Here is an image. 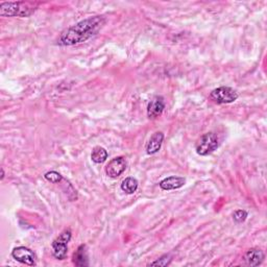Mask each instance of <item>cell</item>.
Returning <instances> with one entry per match:
<instances>
[{
    "label": "cell",
    "mask_w": 267,
    "mask_h": 267,
    "mask_svg": "<svg viewBox=\"0 0 267 267\" xmlns=\"http://www.w3.org/2000/svg\"><path fill=\"white\" fill-rule=\"evenodd\" d=\"M105 24L106 18L102 16H93L81 20L64 31L58 37L57 44L61 46H73L84 43L97 35Z\"/></svg>",
    "instance_id": "cell-1"
},
{
    "label": "cell",
    "mask_w": 267,
    "mask_h": 267,
    "mask_svg": "<svg viewBox=\"0 0 267 267\" xmlns=\"http://www.w3.org/2000/svg\"><path fill=\"white\" fill-rule=\"evenodd\" d=\"M32 2H1L0 3V16L2 17H29L36 11Z\"/></svg>",
    "instance_id": "cell-2"
},
{
    "label": "cell",
    "mask_w": 267,
    "mask_h": 267,
    "mask_svg": "<svg viewBox=\"0 0 267 267\" xmlns=\"http://www.w3.org/2000/svg\"><path fill=\"white\" fill-rule=\"evenodd\" d=\"M72 238V233L69 229L58 235L57 238L51 243L53 248V256L57 260H65L67 254H68V243Z\"/></svg>",
    "instance_id": "cell-3"
},
{
    "label": "cell",
    "mask_w": 267,
    "mask_h": 267,
    "mask_svg": "<svg viewBox=\"0 0 267 267\" xmlns=\"http://www.w3.org/2000/svg\"><path fill=\"white\" fill-rule=\"evenodd\" d=\"M218 145L219 143L217 135L215 133L210 132L205 134V135L198 139L195 144V151L197 154L206 157V155H209L216 151Z\"/></svg>",
    "instance_id": "cell-4"
},
{
    "label": "cell",
    "mask_w": 267,
    "mask_h": 267,
    "mask_svg": "<svg viewBox=\"0 0 267 267\" xmlns=\"http://www.w3.org/2000/svg\"><path fill=\"white\" fill-rule=\"evenodd\" d=\"M238 93L231 87H218L210 93V99L218 105H228L238 98Z\"/></svg>",
    "instance_id": "cell-5"
},
{
    "label": "cell",
    "mask_w": 267,
    "mask_h": 267,
    "mask_svg": "<svg viewBox=\"0 0 267 267\" xmlns=\"http://www.w3.org/2000/svg\"><path fill=\"white\" fill-rule=\"evenodd\" d=\"M12 257L15 260L28 266L36 265V255L34 251L25 247L15 248L12 251Z\"/></svg>",
    "instance_id": "cell-6"
},
{
    "label": "cell",
    "mask_w": 267,
    "mask_h": 267,
    "mask_svg": "<svg viewBox=\"0 0 267 267\" xmlns=\"http://www.w3.org/2000/svg\"><path fill=\"white\" fill-rule=\"evenodd\" d=\"M127 169V161L123 157H116L111 160L106 166V173L111 179H117Z\"/></svg>",
    "instance_id": "cell-7"
},
{
    "label": "cell",
    "mask_w": 267,
    "mask_h": 267,
    "mask_svg": "<svg viewBox=\"0 0 267 267\" xmlns=\"http://www.w3.org/2000/svg\"><path fill=\"white\" fill-rule=\"evenodd\" d=\"M165 109V101L162 96H154L147 106V116L150 119L160 117Z\"/></svg>",
    "instance_id": "cell-8"
},
{
    "label": "cell",
    "mask_w": 267,
    "mask_h": 267,
    "mask_svg": "<svg viewBox=\"0 0 267 267\" xmlns=\"http://www.w3.org/2000/svg\"><path fill=\"white\" fill-rule=\"evenodd\" d=\"M185 183H186V180L182 176H169L161 181L159 186L162 190L170 191V190H176V189L182 188L185 185Z\"/></svg>",
    "instance_id": "cell-9"
},
{
    "label": "cell",
    "mask_w": 267,
    "mask_h": 267,
    "mask_svg": "<svg viewBox=\"0 0 267 267\" xmlns=\"http://www.w3.org/2000/svg\"><path fill=\"white\" fill-rule=\"evenodd\" d=\"M264 253L260 248H250L244 255V261L248 266H259L264 260Z\"/></svg>",
    "instance_id": "cell-10"
},
{
    "label": "cell",
    "mask_w": 267,
    "mask_h": 267,
    "mask_svg": "<svg viewBox=\"0 0 267 267\" xmlns=\"http://www.w3.org/2000/svg\"><path fill=\"white\" fill-rule=\"evenodd\" d=\"M163 141H164V134L162 132L154 133L146 144V153L148 154L157 153L161 150Z\"/></svg>",
    "instance_id": "cell-11"
},
{
    "label": "cell",
    "mask_w": 267,
    "mask_h": 267,
    "mask_svg": "<svg viewBox=\"0 0 267 267\" xmlns=\"http://www.w3.org/2000/svg\"><path fill=\"white\" fill-rule=\"evenodd\" d=\"M73 263L78 267H85L89 265L88 251L86 244H81L73 254Z\"/></svg>",
    "instance_id": "cell-12"
},
{
    "label": "cell",
    "mask_w": 267,
    "mask_h": 267,
    "mask_svg": "<svg viewBox=\"0 0 267 267\" xmlns=\"http://www.w3.org/2000/svg\"><path fill=\"white\" fill-rule=\"evenodd\" d=\"M109 157V153L107 152L106 148H103L101 146H95L92 153H91V159L96 164H101V163L106 162Z\"/></svg>",
    "instance_id": "cell-13"
},
{
    "label": "cell",
    "mask_w": 267,
    "mask_h": 267,
    "mask_svg": "<svg viewBox=\"0 0 267 267\" xmlns=\"http://www.w3.org/2000/svg\"><path fill=\"white\" fill-rule=\"evenodd\" d=\"M138 186L139 183L135 177H127L121 183V190L127 194H134L137 191Z\"/></svg>",
    "instance_id": "cell-14"
},
{
    "label": "cell",
    "mask_w": 267,
    "mask_h": 267,
    "mask_svg": "<svg viewBox=\"0 0 267 267\" xmlns=\"http://www.w3.org/2000/svg\"><path fill=\"white\" fill-rule=\"evenodd\" d=\"M44 177H45L48 182L53 184H58L63 181V175L57 172H48L45 173Z\"/></svg>",
    "instance_id": "cell-15"
},
{
    "label": "cell",
    "mask_w": 267,
    "mask_h": 267,
    "mask_svg": "<svg viewBox=\"0 0 267 267\" xmlns=\"http://www.w3.org/2000/svg\"><path fill=\"white\" fill-rule=\"evenodd\" d=\"M172 261V258L170 255H164L161 258H159L158 260H155L150 264V266H168Z\"/></svg>",
    "instance_id": "cell-16"
},
{
    "label": "cell",
    "mask_w": 267,
    "mask_h": 267,
    "mask_svg": "<svg viewBox=\"0 0 267 267\" xmlns=\"http://www.w3.org/2000/svg\"><path fill=\"white\" fill-rule=\"evenodd\" d=\"M248 216V214L246 210H237L233 213V219L236 221L237 224H241V222H244L247 220Z\"/></svg>",
    "instance_id": "cell-17"
},
{
    "label": "cell",
    "mask_w": 267,
    "mask_h": 267,
    "mask_svg": "<svg viewBox=\"0 0 267 267\" xmlns=\"http://www.w3.org/2000/svg\"><path fill=\"white\" fill-rule=\"evenodd\" d=\"M4 174H5L4 170H3V168H1V176H0V180H1V181L4 179Z\"/></svg>",
    "instance_id": "cell-18"
}]
</instances>
